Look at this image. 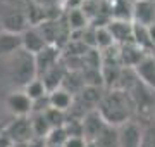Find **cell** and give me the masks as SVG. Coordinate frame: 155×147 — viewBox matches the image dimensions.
<instances>
[{
	"label": "cell",
	"mask_w": 155,
	"mask_h": 147,
	"mask_svg": "<svg viewBox=\"0 0 155 147\" xmlns=\"http://www.w3.org/2000/svg\"><path fill=\"white\" fill-rule=\"evenodd\" d=\"M136 108L133 95L124 88H110L104 94L102 101L98 104L100 114L105 118V121L112 126H121V125L131 121L133 111Z\"/></svg>",
	"instance_id": "6da1fadb"
},
{
	"label": "cell",
	"mask_w": 155,
	"mask_h": 147,
	"mask_svg": "<svg viewBox=\"0 0 155 147\" xmlns=\"http://www.w3.org/2000/svg\"><path fill=\"white\" fill-rule=\"evenodd\" d=\"M7 62H11V66H9V78L12 80L14 85L21 87V90L28 85L29 81H33L35 78H38L35 56L28 54L26 50L21 49V50L16 52L14 56L9 57Z\"/></svg>",
	"instance_id": "7a4b0ae2"
},
{
	"label": "cell",
	"mask_w": 155,
	"mask_h": 147,
	"mask_svg": "<svg viewBox=\"0 0 155 147\" xmlns=\"http://www.w3.org/2000/svg\"><path fill=\"white\" fill-rule=\"evenodd\" d=\"M4 132L9 135V138L16 145H26L29 142L36 140L33 133V126H31V116H28V118H16Z\"/></svg>",
	"instance_id": "3957f363"
},
{
	"label": "cell",
	"mask_w": 155,
	"mask_h": 147,
	"mask_svg": "<svg viewBox=\"0 0 155 147\" xmlns=\"http://www.w3.org/2000/svg\"><path fill=\"white\" fill-rule=\"evenodd\" d=\"M81 123H83V137L88 142H93L109 125L105 118L100 114L98 109H90L88 113H84L81 118Z\"/></svg>",
	"instance_id": "277c9868"
},
{
	"label": "cell",
	"mask_w": 155,
	"mask_h": 147,
	"mask_svg": "<svg viewBox=\"0 0 155 147\" xmlns=\"http://www.w3.org/2000/svg\"><path fill=\"white\" fill-rule=\"evenodd\" d=\"M117 128H119V147H141L143 126L140 123L131 119Z\"/></svg>",
	"instance_id": "5b68a950"
},
{
	"label": "cell",
	"mask_w": 155,
	"mask_h": 147,
	"mask_svg": "<svg viewBox=\"0 0 155 147\" xmlns=\"http://www.w3.org/2000/svg\"><path fill=\"white\" fill-rule=\"evenodd\" d=\"M7 108L16 118H28L33 114V101L29 99L24 90L19 92H12L11 95L7 97Z\"/></svg>",
	"instance_id": "8992f818"
},
{
	"label": "cell",
	"mask_w": 155,
	"mask_h": 147,
	"mask_svg": "<svg viewBox=\"0 0 155 147\" xmlns=\"http://www.w3.org/2000/svg\"><path fill=\"white\" fill-rule=\"evenodd\" d=\"M109 29H110L117 47L134 43V23L133 21H110L109 23Z\"/></svg>",
	"instance_id": "52a82bcc"
},
{
	"label": "cell",
	"mask_w": 155,
	"mask_h": 147,
	"mask_svg": "<svg viewBox=\"0 0 155 147\" xmlns=\"http://www.w3.org/2000/svg\"><path fill=\"white\" fill-rule=\"evenodd\" d=\"M21 40H22V50H26L28 54H31V56H36V54H40L43 49L48 47L45 36L38 29V26H29V28L21 35Z\"/></svg>",
	"instance_id": "ba28073f"
},
{
	"label": "cell",
	"mask_w": 155,
	"mask_h": 147,
	"mask_svg": "<svg viewBox=\"0 0 155 147\" xmlns=\"http://www.w3.org/2000/svg\"><path fill=\"white\" fill-rule=\"evenodd\" d=\"M136 78L140 80V83H143L147 88L155 92V56H147L136 64V68L133 69Z\"/></svg>",
	"instance_id": "9c48e42d"
},
{
	"label": "cell",
	"mask_w": 155,
	"mask_h": 147,
	"mask_svg": "<svg viewBox=\"0 0 155 147\" xmlns=\"http://www.w3.org/2000/svg\"><path fill=\"white\" fill-rule=\"evenodd\" d=\"M133 23L138 26L152 28L155 26V4L153 2H145L136 0L133 5Z\"/></svg>",
	"instance_id": "30bf717a"
},
{
	"label": "cell",
	"mask_w": 155,
	"mask_h": 147,
	"mask_svg": "<svg viewBox=\"0 0 155 147\" xmlns=\"http://www.w3.org/2000/svg\"><path fill=\"white\" fill-rule=\"evenodd\" d=\"M22 49L21 35L11 33L5 29H0V62L7 61L11 56Z\"/></svg>",
	"instance_id": "8fae6325"
},
{
	"label": "cell",
	"mask_w": 155,
	"mask_h": 147,
	"mask_svg": "<svg viewBox=\"0 0 155 147\" xmlns=\"http://www.w3.org/2000/svg\"><path fill=\"white\" fill-rule=\"evenodd\" d=\"M57 59H59V49L54 45H48L47 49L35 56L36 62V71H38V78H41L45 73H48L52 68L57 66Z\"/></svg>",
	"instance_id": "7c38bea8"
},
{
	"label": "cell",
	"mask_w": 155,
	"mask_h": 147,
	"mask_svg": "<svg viewBox=\"0 0 155 147\" xmlns=\"http://www.w3.org/2000/svg\"><path fill=\"white\" fill-rule=\"evenodd\" d=\"M72 94L67 88L61 87V88H55L48 94V102H50V108L57 109V111H62L66 113L72 108Z\"/></svg>",
	"instance_id": "4fadbf2b"
},
{
	"label": "cell",
	"mask_w": 155,
	"mask_h": 147,
	"mask_svg": "<svg viewBox=\"0 0 155 147\" xmlns=\"http://www.w3.org/2000/svg\"><path fill=\"white\" fill-rule=\"evenodd\" d=\"M97 147H119V128L107 125V128L93 140Z\"/></svg>",
	"instance_id": "5bb4252c"
},
{
	"label": "cell",
	"mask_w": 155,
	"mask_h": 147,
	"mask_svg": "<svg viewBox=\"0 0 155 147\" xmlns=\"http://www.w3.org/2000/svg\"><path fill=\"white\" fill-rule=\"evenodd\" d=\"M22 90H24V94H26L33 102L40 101V99H45V97H48V94H50L47 85H45V81L41 78H35L33 81H29Z\"/></svg>",
	"instance_id": "9a60e30c"
},
{
	"label": "cell",
	"mask_w": 155,
	"mask_h": 147,
	"mask_svg": "<svg viewBox=\"0 0 155 147\" xmlns=\"http://www.w3.org/2000/svg\"><path fill=\"white\" fill-rule=\"evenodd\" d=\"M66 23L71 28V31H84V28L90 24V19L83 9H79V11L66 12Z\"/></svg>",
	"instance_id": "2e32d148"
},
{
	"label": "cell",
	"mask_w": 155,
	"mask_h": 147,
	"mask_svg": "<svg viewBox=\"0 0 155 147\" xmlns=\"http://www.w3.org/2000/svg\"><path fill=\"white\" fill-rule=\"evenodd\" d=\"M114 45H116V42H114V36L109 29V24L95 28V47H98L102 50H109Z\"/></svg>",
	"instance_id": "e0dca14e"
},
{
	"label": "cell",
	"mask_w": 155,
	"mask_h": 147,
	"mask_svg": "<svg viewBox=\"0 0 155 147\" xmlns=\"http://www.w3.org/2000/svg\"><path fill=\"white\" fill-rule=\"evenodd\" d=\"M67 138H69V135H67V132H66L64 126L54 128V130L48 133V137L45 138V145H64L67 142Z\"/></svg>",
	"instance_id": "ac0fdd59"
},
{
	"label": "cell",
	"mask_w": 155,
	"mask_h": 147,
	"mask_svg": "<svg viewBox=\"0 0 155 147\" xmlns=\"http://www.w3.org/2000/svg\"><path fill=\"white\" fill-rule=\"evenodd\" d=\"M141 147H155V125L153 123H148L143 126Z\"/></svg>",
	"instance_id": "d6986e66"
},
{
	"label": "cell",
	"mask_w": 155,
	"mask_h": 147,
	"mask_svg": "<svg viewBox=\"0 0 155 147\" xmlns=\"http://www.w3.org/2000/svg\"><path fill=\"white\" fill-rule=\"evenodd\" d=\"M86 0H62V11L71 12V11H79L83 9Z\"/></svg>",
	"instance_id": "ffe728a7"
},
{
	"label": "cell",
	"mask_w": 155,
	"mask_h": 147,
	"mask_svg": "<svg viewBox=\"0 0 155 147\" xmlns=\"http://www.w3.org/2000/svg\"><path fill=\"white\" fill-rule=\"evenodd\" d=\"M88 145V140L84 137L78 135V137H69L67 142L64 144V147H86Z\"/></svg>",
	"instance_id": "44dd1931"
},
{
	"label": "cell",
	"mask_w": 155,
	"mask_h": 147,
	"mask_svg": "<svg viewBox=\"0 0 155 147\" xmlns=\"http://www.w3.org/2000/svg\"><path fill=\"white\" fill-rule=\"evenodd\" d=\"M86 147H97V145H95L93 142H88V145H86Z\"/></svg>",
	"instance_id": "7402d4cb"
},
{
	"label": "cell",
	"mask_w": 155,
	"mask_h": 147,
	"mask_svg": "<svg viewBox=\"0 0 155 147\" xmlns=\"http://www.w3.org/2000/svg\"><path fill=\"white\" fill-rule=\"evenodd\" d=\"M47 147H64V145H47Z\"/></svg>",
	"instance_id": "603a6c76"
},
{
	"label": "cell",
	"mask_w": 155,
	"mask_h": 147,
	"mask_svg": "<svg viewBox=\"0 0 155 147\" xmlns=\"http://www.w3.org/2000/svg\"><path fill=\"white\" fill-rule=\"evenodd\" d=\"M145 2H153V4H155V0H145Z\"/></svg>",
	"instance_id": "cb8c5ba5"
}]
</instances>
